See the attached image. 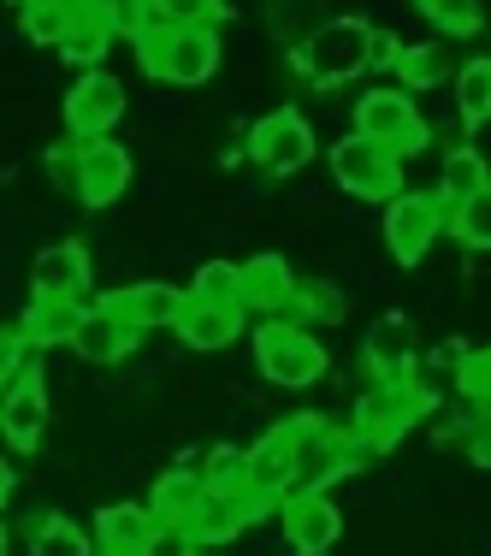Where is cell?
I'll list each match as a JSON object with an SVG mask.
<instances>
[{"label": "cell", "instance_id": "6da1fadb", "mask_svg": "<svg viewBox=\"0 0 491 556\" xmlns=\"http://www.w3.org/2000/svg\"><path fill=\"white\" fill-rule=\"evenodd\" d=\"M278 432H285L290 456H297V492H331L355 468H367L350 427H331L320 408H302V415L278 420Z\"/></svg>", "mask_w": 491, "mask_h": 556}, {"label": "cell", "instance_id": "7a4b0ae2", "mask_svg": "<svg viewBox=\"0 0 491 556\" xmlns=\"http://www.w3.org/2000/svg\"><path fill=\"white\" fill-rule=\"evenodd\" d=\"M219 60H225L219 30H172V24H142L137 30V65L154 84L202 89L219 72Z\"/></svg>", "mask_w": 491, "mask_h": 556}, {"label": "cell", "instance_id": "3957f363", "mask_svg": "<svg viewBox=\"0 0 491 556\" xmlns=\"http://www.w3.org/2000/svg\"><path fill=\"white\" fill-rule=\"evenodd\" d=\"M367 48H374V24L343 12V18H326L320 30L297 48V72L309 77L314 89H343L367 72Z\"/></svg>", "mask_w": 491, "mask_h": 556}, {"label": "cell", "instance_id": "277c9868", "mask_svg": "<svg viewBox=\"0 0 491 556\" xmlns=\"http://www.w3.org/2000/svg\"><path fill=\"white\" fill-rule=\"evenodd\" d=\"M427 415H432V391L420 386V379H408V386H374L362 403H355L350 439H355V450H362V462H374Z\"/></svg>", "mask_w": 491, "mask_h": 556}, {"label": "cell", "instance_id": "5b68a950", "mask_svg": "<svg viewBox=\"0 0 491 556\" xmlns=\"http://www.w3.org/2000/svg\"><path fill=\"white\" fill-rule=\"evenodd\" d=\"M255 367L261 379L285 391H309L326 379V343L309 332V326H290V320H261L255 326Z\"/></svg>", "mask_w": 491, "mask_h": 556}, {"label": "cell", "instance_id": "8992f818", "mask_svg": "<svg viewBox=\"0 0 491 556\" xmlns=\"http://www.w3.org/2000/svg\"><path fill=\"white\" fill-rule=\"evenodd\" d=\"M355 137H374L379 149H391L396 161L420 154L432 142V125L420 118L415 96L403 84H374L362 101H355Z\"/></svg>", "mask_w": 491, "mask_h": 556}, {"label": "cell", "instance_id": "52a82bcc", "mask_svg": "<svg viewBox=\"0 0 491 556\" xmlns=\"http://www.w3.org/2000/svg\"><path fill=\"white\" fill-rule=\"evenodd\" d=\"M331 178H338V190H350L355 202H396V195L408 190L403 184V161H396L391 149H379L374 137H343L331 142Z\"/></svg>", "mask_w": 491, "mask_h": 556}, {"label": "cell", "instance_id": "ba28073f", "mask_svg": "<svg viewBox=\"0 0 491 556\" xmlns=\"http://www.w3.org/2000/svg\"><path fill=\"white\" fill-rule=\"evenodd\" d=\"M243 154L255 161L267 178H290V172H302L314 161V125L302 108H273L267 118H255L249 125V142Z\"/></svg>", "mask_w": 491, "mask_h": 556}, {"label": "cell", "instance_id": "9c48e42d", "mask_svg": "<svg viewBox=\"0 0 491 556\" xmlns=\"http://www.w3.org/2000/svg\"><path fill=\"white\" fill-rule=\"evenodd\" d=\"M438 237H444V202L438 195L403 190L396 202H385V249H391L396 267H420Z\"/></svg>", "mask_w": 491, "mask_h": 556}, {"label": "cell", "instance_id": "30bf717a", "mask_svg": "<svg viewBox=\"0 0 491 556\" xmlns=\"http://www.w3.org/2000/svg\"><path fill=\"white\" fill-rule=\"evenodd\" d=\"M125 118V84L96 65V72H77V84L65 89V137L72 142H96Z\"/></svg>", "mask_w": 491, "mask_h": 556}, {"label": "cell", "instance_id": "8fae6325", "mask_svg": "<svg viewBox=\"0 0 491 556\" xmlns=\"http://www.w3.org/2000/svg\"><path fill=\"white\" fill-rule=\"evenodd\" d=\"M42 439H48V386H42V367H24L0 391V444L12 456H36Z\"/></svg>", "mask_w": 491, "mask_h": 556}, {"label": "cell", "instance_id": "7c38bea8", "mask_svg": "<svg viewBox=\"0 0 491 556\" xmlns=\"http://www.w3.org/2000/svg\"><path fill=\"white\" fill-rule=\"evenodd\" d=\"M278 521H285V545L297 556H331V545L343 539V509L331 503V492H285Z\"/></svg>", "mask_w": 491, "mask_h": 556}, {"label": "cell", "instance_id": "4fadbf2b", "mask_svg": "<svg viewBox=\"0 0 491 556\" xmlns=\"http://www.w3.org/2000/svg\"><path fill=\"white\" fill-rule=\"evenodd\" d=\"M415 362H420V343H415V326L408 314H379L367 326V343H362V367L374 386H408L415 379Z\"/></svg>", "mask_w": 491, "mask_h": 556}, {"label": "cell", "instance_id": "5bb4252c", "mask_svg": "<svg viewBox=\"0 0 491 556\" xmlns=\"http://www.w3.org/2000/svg\"><path fill=\"white\" fill-rule=\"evenodd\" d=\"M130 190V149L113 137H96V142H77V184L72 195L84 207H113L118 195Z\"/></svg>", "mask_w": 491, "mask_h": 556}, {"label": "cell", "instance_id": "9a60e30c", "mask_svg": "<svg viewBox=\"0 0 491 556\" xmlns=\"http://www.w3.org/2000/svg\"><path fill=\"white\" fill-rule=\"evenodd\" d=\"M273 515V503L267 497H255V492H243V497H202V509L190 515V545L196 551H214V545H231L237 533H249L255 521H267Z\"/></svg>", "mask_w": 491, "mask_h": 556}, {"label": "cell", "instance_id": "2e32d148", "mask_svg": "<svg viewBox=\"0 0 491 556\" xmlns=\"http://www.w3.org/2000/svg\"><path fill=\"white\" fill-rule=\"evenodd\" d=\"M101 314H113V320L137 326V332H154V326H178L184 314V290L172 285H118L108 296H96Z\"/></svg>", "mask_w": 491, "mask_h": 556}, {"label": "cell", "instance_id": "e0dca14e", "mask_svg": "<svg viewBox=\"0 0 491 556\" xmlns=\"http://www.w3.org/2000/svg\"><path fill=\"white\" fill-rule=\"evenodd\" d=\"M290 290H297V273H290V261L285 255H249V261H237V308L243 314H273L290 302Z\"/></svg>", "mask_w": 491, "mask_h": 556}, {"label": "cell", "instance_id": "ac0fdd59", "mask_svg": "<svg viewBox=\"0 0 491 556\" xmlns=\"http://www.w3.org/2000/svg\"><path fill=\"white\" fill-rule=\"evenodd\" d=\"M89 249L84 243H48L42 255L30 261V296H89Z\"/></svg>", "mask_w": 491, "mask_h": 556}, {"label": "cell", "instance_id": "d6986e66", "mask_svg": "<svg viewBox=\"0 0 491 556\" xmlns=\"http://www.w3.org/2000/svg\"><path fill=\"white\" fill-rule=\"evenodd\" d=\"M137 343H142V332H137V326L113 320V314H101L96 302H89V314L77 320V338H72V350L84 355L89 367H118V362H130V355H137Z\"/></svg>", "mask_w": 491, "mask_h": 556}, {"label": "cell", "instance_id": "ffe728a7", "mask_svg": "<svg viewBox=\"0 0 491 556\" xmlns=\"http://www.w3.org/2000/svg\"><path fill=\"white\" fill-rule=\"evenodd\" d=\"M172 332L190 343V350H225V343L243 338V308H237V302H196V296H184V314H178Z\"/></svg>", "mask_w": 491, "mask_h": 556}, {"label": "cell", "instance_id": "44dd1931", "mask_svg": "<svg viewBox=\"0 0 491 556\" xmlns=\"http://www.w3.org/2000/svg\"><path fill=\"white\" fill-rule=\"evenodd\" d=\"M249 492L267 497L273 509H278L285 492H297V456H290V444H285L278 427H267L255 444H249Z\"/></svg>", "mask_w": 491, "mask_h": 556}, {"label": "cell", "instance_id": "7402d4cb", "mask_svg": "<svg viewBox=\"0 0 491 556\" xmlns=\"http://www.w3.org/2000/svg\"><path fill=\"white\" fill-rule=\"evenodd\" d=\"M89 314V302H72V296H30V308H24L18 332L30 350H60V343L77 338V320Z\"/></svg>", "mask_w": 491, "mask_h": 556}, {"label": "cell", "instance_id": "603a6c76", "mask_svg": "<svg viewBox=\"0 0 491 556\" xmlns=\"http://www.w3.org/2000/svg\"><path fill=\"white\" fill-rule=\"evenodd\" d=\"M202 497H207V485H202V473H196L190 462L166 468L161 480H154V492H149L154 527H190V515L202 509Z\"/></svg>", "mask_w": 491, "mask_h": 556}, {"label": "cell", "instance_id": "cb8c5ba5", "mask_svg": "<svg viewBox=\"0 0 491 556\" xmlns=\"http://www.w3.org/2000/svg\"><path fill=\"white\" fill-rule=\"evenodd\" d=\"M154 539V515L142 503H113L96 515V551L101 556H142Z\"/></svg>", "mask_w": 491, "mask_h": 556}, {"label": "cell", "instance_id": "d4e9b609", "mask_svg": "<svg viewBox=\"0 0 491 556\" xmlns=\"http://www.w3.org/2000/svg\"><path fill=\"white\" fill-rule=\"evenodd\" d=\"M396 84H403L408 96H420V89H438V84H456V54H450L444 36H432V42H403V60H396Z\"/></svg>", "mask_w": 491, "mask_h": 556}, {"label": "cell", "instance_id": "484cf974", "mask_svg": "<svg viewBox=\"0 0 491 556\" xmlns=\"http://www.w3.org/2000/svg\"><path fill=\"white\" fill-rule=\"evenodd\" d=\"M491 190V166H486V154L474 149V142H456V149L438 161V202L444 207H456V202H468V195H480Z\"/></svg>", "mask_w": 491, "mask_h": 556}, {"label": "cell", "instance_id": "4316f807", "mask_svg": "<svg viewBox=\"0 0 491 556\" xmlns=\"http://www.w3.org/2000/svg\"><path fill=\"white\" fill-rule=\"evenodd\" d=\"M343 308H350V302H343L338 285H326V278H297L290 302L273 314V320H290V326H309V332H314V326H338Z\"/></svg>", "mask_w": 491, "mask_h": 556}, {"label": "cell", "instance_id": "83f0119b", "mask_svg": "<svg viewBox=\"0 0 491 556\" xmlns=\"http://www.w3.org/2000/svg\"><path fill=\"white\" fill-rule=\"evenodd\" d=\"M142 24H172V30H219L225 0H137V30ZM130 30V36H137Z\"/></svg>", "mask_w": 491, "mask_h": 556}, {"label": "cell", "instance_id": "f1b7e54d", "mask_svg": "<svg viewBox=\"0 0 491 556\" xmlns=\"http://www.w3.org/2000/svg\"><path fill=\"white\" fill-rule=\"evenodd\" d=\"M24 539H30V556H96L89 545V533L77 521H65V515H30V527H24Z\"/></svg>", "mask_w": 491, "mask_h": 556}, {"label": "cell", "instance_id": "f546056e", "mask_svg": "<svg viewBox=\"0 0 491 556\" xmlns=\"http://www.w3.org/2000/svg\"><path fill=\"white\" fill-rule=\"evenodd\" d=\"M196 473H202L207 497H243L249 492V444H214Z\"/></svg>", "mask_w": 491, "mask_h": 556}, {"label": "cell", "instance_id": "4dcf8cb0", "mask_svg": "<svg viewBox=\"0 0 491 556\" xmlns=\"http://www.w3.org/2000/svg\"><path fill=\"white\" fill-rule=\"evenodd\" d=\"M444 237H456L468 255H486L491 249V190L468 195V202L444 207Z\"/></svg>", "mask_w": 491, "mask_h": 556}, {"label": "cell", "instance_id": "1f68e13d", "mask_svg": "<svg viewBox=\"0 0 491 556\" xmlns=\"http://www.w3.org/2000/svg\"><path fill=\"white\" fill-rule=\"evenodd\" d=\"M456 118L462 125H486L491 118V54L456 65Z\"/></svg>", "mask_w": 491, "mask_h": 556}, {"label": "cell", "instance_id": "d6a6232c", "mask_svg": "<svg viewBox=\"0 0 491 556\" xmlns=\"http://www.w3.org/2000/svg\"><path fill=\"white\" fill-rule=\"evenodd\" d=\"M415 12L444 30V42H450V36H480L486 30V7H480V0H415Z\"/></svg>", "mask_w": 491, "mask_h": 556}, {"label": "cell", "instance_id": "836d02e7", "mask_svg": "<svg viewBox=\"0 0 491 556\" xmlns=\"http://www.w3.org/2000/svg\"><path fill=\"white\" fill-rule=\"evenodd\" d=\"M456 391L468 396L474 408H491V343L486 350H462V362H456Z\"/></svg>", "mask_w": 491, "mask_h": 556}, {"label": "cell", "instance_id": "e575fe53", "mask_svg": "<svg viewBox=\"0 0 491 556\" xmlns=\"http://www.w3.org/2000/svg\"><path fill=\"white\" fill-rule=\"evenodd\" d=\"M184 296H196V302H237V261H202Z\"/></svg>", "mask_w": 491, "mask_h": 556}, {"label": "cell", "instance_id": "d590c367", "mask_svg": "<svg viewBox=\"0 0 491 556\" xmlns=\"http://www.w3.org/2000/svg\"><path fill=\"white\" fill-rule=\"evenodd\" d=\"M444 439H462V456L474 462V468H491V408H474L462 427H450Z\"/></svg>", "mask_w": 491, "mask_h": 556}, {"label": "cell", "instance_id": "8d00e7d4", "mask_svg": "<svg viewBox=\"0 0 491 556\" xmlns=\"http://www.w3.org/2000/svg\"><path fill=\"white\" fill-rule=\"evenodd\" d=\"M24 367H30V343H24L18 326H0V391H7Z\"/></svg>", "mask_w": 491, "mask_h": 556}, {"label": "cell", "instance_id": "74e56055", "mask_svg": "<svg viewBox=\"0 0 491 556\" xmlns=\"http://www.w3.org/2000/svg\"><path fill=\"white\" fill-rule=\"evenodd\" d=\"M48 178H54L60 190H72V184H77V142H72V137L48 149Z\"/></svg>", "mask_w": 491, "mask_h": 556}, {"label": "cell", "instance_id": "f35d334b", "mask_svg": "<svg viewBox=\"0 0 491 556\" xmlns=\"http://www.w3.org/2000/svg\"><path fill=\"white\" fill-rule=\"evenodd\" d=\"M142 556H196V545H190L184 527H154V539H149V551H142Z\"/></svg>", "mask_w": 491, "mask_h": 556}, {"label": "cell", "instance_id": "ab89813d", "mask_svg": "<svg viewBox=\"0 0 491 556\" xmlns=\"http://www.w3.org/2000/svg\"><path fill=\"white\" fill-rule=\"evenodd\" d=\"M396 60H403V42H396L391 30H374V48H367V72H396Z\"/></svg>", "mask_w": 491, "mask_h": 556}, {"label": "cell", "instance_id": "60d3db41", "mask_svg": "<svg viewBox=\"0 0 491 556\" xmlns=\"http://www.w3.org/2000/svg\"><path fill=\"white\" fill-rule=\"evenodd\" d=\"M12 492H18V468H12V456H0V509H7Z\"/></svg>", "mask_w": 491, "mask_h": 556}, {"label": "cell", "instance_id": "b9f144b4", "mask_svg": "<svg viewBox=\"0 0 491 556\" xmlns=\"http://www.w3.org/2000/svg\"><path fill=\"white\" fill-rule=\"evenodd\" d=\"M12 551V539H7V521H0V556H7Z\"/></svg>", "mask_w": 491, "mask_h": 556}, {"label": "cell", "instance_id": "7bdbcfd3", "mask_svg": "<svg viewBox=\"0 0 491 556\" xmlns=\"http://www.w3.org/2000/svg\"><path fill=\"white\" fill-rule=\"evenodd\" d=\"M18 7H30V0H18Z\"/></svg>", "mask_w": 491, "mask_h": 556}]
</instances>
